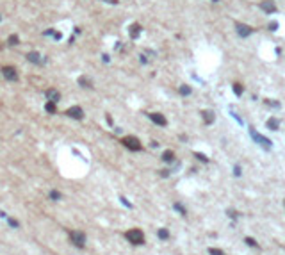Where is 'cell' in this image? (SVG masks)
Masks as SVG:
<instances>
[{"instance_id": "1", "label": "cell", "mask_w": 285, "mask_h": 255, "mask_svg": "<svg viewBox=\"0 0 285 255\" xmlns=\"http://www.w3.org/2000/svg\"><path fill=\"white\" fill-rule=\"evenodd\" d=\"M125 236H127V239L132 243V244H143V243H144V234H143L139 228H132V230H128Z\"/></svg>"}, {"instance_id": "2", "label": "cell", "mask_w": 285, "mask_h": 255, "mask_svg": "<svg viewBox=\"0 0 285 255\" xmlns=\"http://www.w3.org/2000/svg\"><path fill=\"white\" fill-rule=\"evenodd\" d=\"M128 150H134V152H137V150H141V143H139V139L137 137H134V136H127V137H123V141H121Z\"/></svg>"}, {"instance_id": "3", "label": "cell", "mask_w": 285, "mask_h": 255, "mask_svg": "<svg viewBox=\"0 0 285 255\" xmlns=\"http://www.w3.org/2000/svg\"><path fill=\"white\" fill-rule=\"evenodd\" d=\"M250 136L255 139V141H257L260 146H264V148H267V150L271 148V139H267V137H264V136H260L257 130H253V129H251V130H250Z\"/></svg>"}, {"instance_id": "4", "label": "cell", "mask_w": 285, "mask_h": 255, "mask_svg": "<svg viewBox=\"0 0 285 255\" xmlns=\"http://www.w3.org/2000/svg\"><path fill=\"white\" fill-rule=\"evenodd\" d=\"M235 31H237V34H239L240 38H248V36H251V32H253V29H251L250 25H246V23H235Z\"/></svg>"}, {"instance_id": "5", "label": "cell", "mask_w": 285, "mask_h": 255, "mask_svg": "<svg viewBox=\"0 0 285 255\" xmlns=\"http://www.w3.org/2000/svg\"><path fill=\"white\" fill-rule=\"evenodd\" d=\"M70 237H71L73 244H77L78 248H84V244H86V236L82 234V232L75 230V232H71V234H70Z\"/></svg>"}, {"instance_id": "6", "label": "cell", "mask_w": 285, "mask_h": 255, "mask_svg": "<svg viewBox=\"0 0 285 255\" xmlns=\"http://www.w3.org/2000/svg\"><path fill=\"white\" fill-rule=\"evenodd\" d=\"M2 75H4L7 80H16V79H18V72H16L13 66H4V68H2Z\"/></svg>"}, {"instance_id": "7", "label": "cell", "mask_w": 285, "mask_h": 255, "mask_svg": "<svg viewBox=\"0 0 285 255\" xmlns=\"http://www.w3.org/2000/svg\"><path fill=\"white\" fill-rule=\"evenodd\" d=\"M66 114L70 116V118H75V120H82L84 118V111L80 107H70L66 111Z\"/></svg>"}, {"instance_id": "8", "label": "cell", "mask_w": 285, "mask_h": 255, "mask_svg": "<svg viewBox=\"0 0 285 255\" xmlns=\"http://www.w3.org/2000/svg\"><path fill=\"white\" fill-rule=\"evenodd\" d=\"M47 100L48 102H54V104H57L59 100H61V93L57 91V89H47Z\"/></svg>"}, {"instance_id": "9", "label": "cell", "mask_w": 285, "mask_h": 255, "mask_svg": "<svg viewBox=\"0 0 285 255\" xmlns=\"http://www.w3.org/2000/svg\"><path fill=\"white\" fill-rule=\"evenodd\" d=\"M148 116H150V120H151L153 123H157V125H161V127L166 125V118H164L161 112H151V114H148Z\"/></svg>"}, {"instance_id": "10", "label": "cell", "mask_w": 285, "mask_h": 255, "mask_svg": "<svg viewBox=\"0 0 285 255\" xmlns=\"http://www.w3.org/2000/svg\"><path fill=\"white\" fill-rule=\"evenodd\" d=\"M262 9H264L266 13H276V6L271 2V0H266V2H262V6H260Z\"/></svg>"}, {"instance_id": "11", "label": "cell", "mask_w": 285, "mask_h": 255, "mask_svg": "<svg viewBox=\"0 0 285 255\" xmlns=\"http://www.w3.org/2000/svg\"><path fill=\"white\" fill-rule=\"evenodd\" d=\"M130 38H132V39H136L139 34H141V25H139V23H134V25H130Z\"/></svg>"}, {"instance_id": "12", "label": "cell", "mask_w": 285, "mask_h": 255, "mask_svg": "<svg viewBox=\"0 0 285 255\" xmlns=\"http://www.w3.org/2000/svg\"><path fill=\"white\" fill-rule=\"evenodd\" d=\"M39 57H41V55H39L37 52H30V54L27 55V59H29L30 63H34V64H41V63H43V61H41Z\"/></svg>"}, {"instance_id": "13", "label": "cell", "mask_w": 285, "mask_h": 255, "mask_svg": "<svg viewBox=\"0 0 285 255\" xmlns=\"http://www.w3.org/2000/svg\"><path fill=\"white\" fill-rule=\"evenodd\" d=\"M278 127H280V121H278L276 118H269V120H267V129H271V130H278Z\"/></svg>"}, {"instance_id": "14", "label": "cell", "mask_w": 285, "mask_h": 255, "mask_svg": "<svg viewBox=\"0 0 285 255\" xmlns=\"http://www.w3.org/2000/svg\"><path fill=\"white\" fill-rule=\"evenodd\" d=\"M202 114H203L205 123H212V121H214V112H212V111H203Z\"/></svg>"}, {"instance_id": "15", "label": "cell", "mask_w": 285, "mask_h": 255, "mask_svg": "<svg viewBox=\"0 0 285 255\" xmlns=\"http://www.w3.org/2000/svg\"><path fill=\"white\" fill-rule=\"evenodd\" d=\"M162 161H166V162H173V161H175V153H173L171 150H166V152L162 153Z\"/></svg>"}, {"instance_id": "16", "label": "cell", "mask_w": 285, "mask_h": 255, "mask_svg": "<svg viewBox=\"0 0 285 255\" xmlns=\"http://www.w3.org/2000/svg\"><path fill=\"white\" fill-rule=\"evenodd\" d=\"M178 91H180V95H184V97H187V95H191V87H189L187 84H182V86L178 87Z\"/></svg>"}, {"instance_id": "17", "label": "cell", "mask_w": 285, "mask_h": 255, "mask_svg": "<svg viewBox=\"0 0 285 255\" xmlns=\"http://www.w3.org/2000/svg\"><path fill=\"white\" fill-rule=\"evenodd\" d=\"M78 84H80L82 87H91V80H87L86 77H80V79H78Z\"/></svg>"}, {"instance_id": "18", "label": "cell", "mask_w": 285, "mask_h": 255, "mask_svg": "<svg viewBox=\"0 0 285 255\" xmlns=\"http://www.w3.org/2000/svg\"><path fill=\"white\" fill-rule=\"evenodd\" d=\"M233 93H235L237 97H240V95H243V86L235 82V84H233Z\"/></svg>"}, {"instance_id": "19", "label": "cell", "mask_w": 285, "mask_h": 255, "mask_svg": "<svg viewBox=\"0 0 285 255\" xmlns=\"http://www.w3.org/2000/svg\"><path fill=\"white\" fill-rule=\"evenodd\" d=\"M159 237H161V239H168V237H169V232H168L166 228H161V230H159Z\"/></svg>"}, {"instance_id": "20", "label": "cell", "mask_w": 285, "mask_h": 255, "mask_svg": "<svg viewBox=\"0 0 285 255\" xmlns=\"http://www.w3.org/2000/svg\"><path fill=\"white\" fill-rule=\"evenodd\" d=\"M7 43H9L11 46H14V45H18V36H16V34H13V36H9V39H7Z\"/></svg>"}, {"instance_id": "21", "label": "cell", "mask_w": 285, "mask_h": 255, "mask_svg": "<svg viewBox=\"0 0 285 255\" xmlns=\"http://www.w3.org/2000/svg\"><path fill=\"white\" fill-rule=\"evenodd\" d=\"M45 109H47L48 112H52V114H54V112H55V104H54V102H47Z\"/></svg>"}, {"instance_id": "22", "label": "cell", "mask_w": 285, "mask_h": 255, "mask_svg": "<svg viewBox=\"0 0 285 255\" xmlns=\"http://www.w3.org/2000/svg\"><path fill=\"white\" fill-rule=\"evenodd\" d=\"M194 157H198V161H202V162H209V159H207L203 153H200V152H196V153H194Z\"/></svg>"}, {"instance_id": "23", "label": "cell", "mask_w": 285, "mask_h": 255, "mask_svg": "<svg viewBox=\"0 0 285 255\" xmlns=\"http://www.w3.org/2000/svg\"><path fill=\"white\" fill-rule=\"evenodd\" d=\"M209 253L210 255H225L221 250H217V248H209Z\"/></svg>"}, {"instance_id": "24", "label": "cell", "mask_w": 285, "mask_h": 255, "mask_svg": "<svg viewBox=\"0 0 285 255\" xmlns=\"http://www.w3.org/2000/svg\"><path fill=\"white\" fill-rule=\"evenodd\" d=\"M175 209H177V211H178V212H180L182 216H185V209H184V207H182L180 203H175Z\"/></svg>"}, {"instance_id": "25", "label": "cell", "mask_w": 285, "mask_h": 255, "mask_svg": "<svg viewBox=\"0 0 285 255\" xmlns=\"http://www.w3.org/2000/svg\"><path fill=\"white\" fill-rule=\"evenodd\" d=\"M246 244H250V246H255V248H258V244L255 243V239H251V237H246Z\"/></svg>"}, {"instance_id": "26", "label": "cell", "mask_w": 285, "mask_h": 255, "mask_svg": "<svg viewBox=\"0 0 285 255\" xmlns=\"http://www.w3.org/2000/svg\"><path fill=\"white\" fill-rule=\"evenodd\" d=\"M276 29H278V23H276V21H271V23H269V31H273V32H274Z\"/></svg>"}, {"instance_id": "27", "label": "cell", "mask_w": 285, "mask_h": 255, "mask_svg": "<svg viewBox=\"0 0 285 255\" xmlns=\"http://www.w3.org/2000/svg\"><path fill=\"white\" fill-rule=\"evenodd\" d=\"M50 196H52V200H59V198H61V195H59L57 191H52V193H50Z\"/></svg>"}, {"instance_id": "28", "label": "cell", "mask_w": 285, "mask_h": 255, "mask_svg": "<svg viewBox=\"0 0 285 255\" xmlns=\"http://www.w3.org/2000/svg\"><path fill=\"white\" fill-rule=\"evenodd\" d=\"M266 104H269V105H273V107H278V105H280L278 102H273V100H269V98H266Z\"/></svg>"}, {"instance_id": "29", "label": "cell", "mask_w": 285, "mask_h": 255, "mask_svg": "<svg viewBox=\"0 0 285 255\" xmlns=\"http://www.w3.org/2000/svg\"><path fill=\"white\" fill-rule=\"evenodd\" d=\"M9 225H11V227H18V221H16V219H9Z\"/></svg>"}, {"instance_id": "30", "label": "cell", "mask_w": 285, "mask_h": 255, "mask_svg": "<svg viewBox=\"0 0 285 255\" xmlns=\"http://www.w3.org/2000/svg\"><path fill=\"white\" fill-rule=\"evenodd\" d=\"M233 173H235V175L239 177V175H240V168H239V166H235V170H233Z\"/></svg>"}, {"instance_id": "31", "label": "cell", "mask_w": 285, "mask_h": 255, "mask_svg": "<svg viewBox=\"0 0 285 255\" xmlns=\"http://www.w3.org/2000/svg\"><path fill=\"white\" fill-rule=\"evenodd\" d=\"M228 216H230V218H237V214H235V211H228Z\"/></svg>"}, {"instance_id": "32", "label": "cell", "mask_w": 285, "mask_h": 255, "mask_svg": "<svg viewBox=\"0 0 285 255\" xmlns=\"http://www.w3.org/2000/svg\"><path fill=\"white\" fill-rule=\"evenodd\" d=\"M54 38H55V39H61V38H62V34H59V32H55V34H54Z\"/></svg>"}, {"instance_id": "33", "label": "cell", "mask_w": 285, "mask_h": 255, "mask_svg": "<svg viewBox=\"0 0 285 255\" xmlns=\"http://www.w3.org/2000/svg\"><path fill=\"white\" fill-rule=\"evenodd\" d=\"M103 2H109V4H118V0H103Z\"/></svg>"}, {"instance_id": "34", "label": "cell", "mask_w": 285, "mask_h": 255, "mask_svg": "<svg viewBox=\"0 0 285 255\" xmlns=\"http://www.w3.org/2000/svg\"><path fill=\"white\" fill-rule=\"evenodd\" d=\"M0 20H2V18H0Z\"/></svg>"}]
</instances>
